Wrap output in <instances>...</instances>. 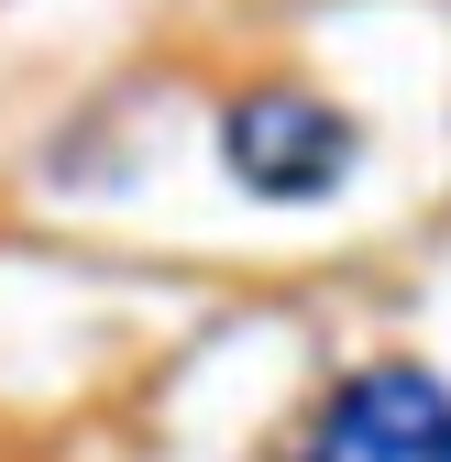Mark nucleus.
I'll return each instance as SVG.
<instances>
[{
	"mask_svg": "<svg viewBox=\"0 0 451 462\" xmlns=\"http://www.w3.org/2000/svg\"><path fill=\"white\" fill-rule=\"evenodd\" d=\"M298 462H451V385L429 364H364L330 385Z\"/></svg>",
	"mask_w": 451,
	"mask_h": 462,
	"instance_id": "f257e3e1",
	"label": "nucleus"
},
{
	"mask_svg": "<svg viewBox=\"0 0 451 462\" xmlns=\"http://www.w3.org/2000/svg\"><path fill=\"white\" fill-rule=\"evenodd\" d=\"M220 154L253 199H319L353 177V122L308 88H243L220 110Z\"/></svg>",
	"mask_w": 451,
	"mask_h": 462,
	"instance_id": "f03ea898",
	"label": "nucleus"
}]
</instances>
